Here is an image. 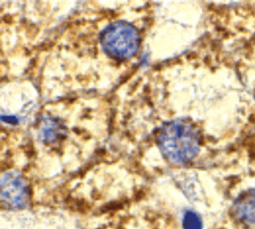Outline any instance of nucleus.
<instances>
[{"mask_svg": "<svg viewBox=\"0 0 255 229\" xmlns=\"http://www.w3.org/2000/svg\"><path fill=\"white\" fill-rule=\"evenodd\" d=\"M157 141L164 156L175 164L191 161L199 152L198 135L185 121L174 120L164 124L159 130Z\"/></svg>", "mask_w": 255, "mask_h": 229, "instance_id": "nucleus-1", "label": "nucleus"}, {"mask_svg": "<svg viewBox=\"0 0 255 229\" xmlns=\"http://www.w3.org/2000/svg\"><path fill=\"white\" fill-rule=\"evenodd\" d=\"M100 41L107 55L115 59L125 60L137 52L140 38L132 24L126 21H118L103 30Z\"/></svg>", "mask_w": 255, "mask_h": 229, "instance_id": "nucleus-2", "label": "nucleus"}, {"mask_svg": "<svg viewBox=\"0 0 255 229\" xmlns=\"http://www.w3.org/2000/svg\"><path fill=\"white\" fill-rule=\"evenodd\" d=\"M30 191L26 180L16 171L1 178V206L6 210H22L29 205Z\"/></svg>", "mask_w": 255, "mask_h": 229, "instance_id": "nucleus-3", "label": "nucleus"}, {"mask_svg": "<svg viewBox=\"0 0 255 229\" xmlns=\"http://www.w3.org/2000/svg\"><path fill=\"white\" fill-rule=\"evenodd\" d=\"M238 219L248 223H255V190H251L238 198L234 206Z\"/></svg>", "mask_w": 255, "mask_h": 229, "instance_id": "nucleus-4", "label": "nucleus"}, {"mask_svg": "<svg viewBox=\"0 0 255 229\" xmlns=\"http://www.w3.org/2000/svg\"><path fill=\"white\" fill-rule=\"evenodd\" d=\"M184 229H203V224L200 216L196 212L188 211L183 219Z\"/></svg>", "mask_w": 255, "mask_h": 229, "instance_id": "nucleus-5", "label": "nucleus"}, {"mask_svg": "<svg viewBox=\"0 0 255 229\" xmlns=\"http://www.w3.org/2000/svg\"><path fill=\"white\" fill-rule=\"evenodd\" d=\"M1 119L3 121H6V122H9V123H13V122H14V123H15L16 121H17V120L16 119L15 117H12V116H11V117H9V116H6V117L2 116L1 117Z\"/></svg>", "mask_w": 255, "mask_h": 229, "instance_id": "nucleus-6", "label": "nucleus"}]
</instances>
